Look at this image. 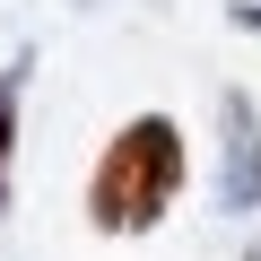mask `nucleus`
Segmentation results:
<instances>
[{
  "instance_id": "f257e3e1",
  "label": "nucleus",
  "mask_w": 261,
  "mask_h": 261,
  "mask_svg": "<svg viewBox=\"0 0 261 261\" xmlns=\"http://www.w3.org/2000/svg\"><path fill=\"white\" fill-rule=\"evenodd\" d=\"M183 174H192V157H183L174 113H130L113 140H105L96 174H87V226L96 235H148L174 209Z\"/></svg>"
},
{
  "instance_id": "f03ea898",
  "label": "nucleus",
  "mask_w": 261,
  "mask_h": 261,
  "mask_svg": "<svg viewBox=\"0 0 261 261\" xmlns=\"http://www.w3.org/2000/svg\"><path fill=\"white\" fill-rule=\"evenodd\" d=\"M218 209H261V113L244 87L218 96Z\"/></svg>"
},
{
  "instance_id": "7ed1b4c3",
  "label": "nucleus",
  "mask_w": 261,
  "mask_h": 261,
  "mask_svg": "<svg viewBox=\"0 0 261 261\" xmlns=\"http://www.w3.org/2000/svg\"><path fill=\"white\" fill-rule=\"evenodd\" d=\"M18 96H27V61L0 70V209L18 200Z\"/></svg>"
},
{
  "instance_id": "20e7f679",
  "label": "nucleus",
  "mask_w": 261,
  "mask_h": 261,
  "mask_svg": "<svg viewBox=\"0 0 261 261\" xmlns=\"http://www.w3.org/2000/svg\"><path fill=\"white\" fill-rule=\"evenodd\" d=\"M226 18H235L244 35H261V0H235V9H226Z\"/></svg>"
}]
</instances>
